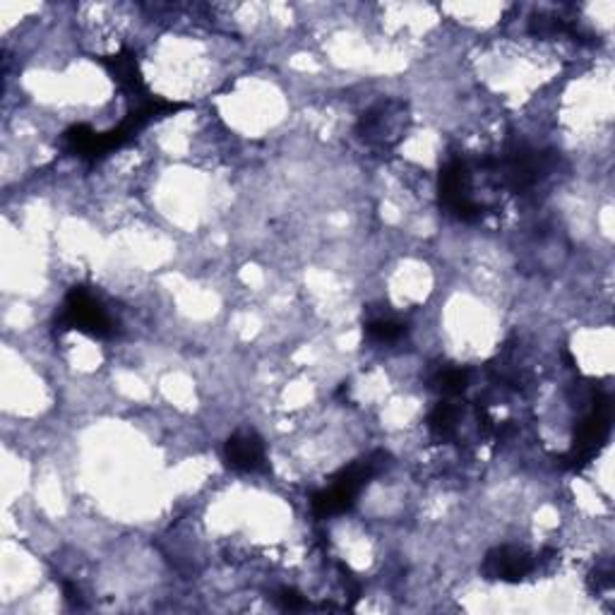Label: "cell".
I'll return each instance as SVG.
<instances>
[{
	"instance_id": "obj_1",
	"label": "cell",
	"mask_w": 615,
	"mask_h": 615,
	"mask_svg": "<svg viewBox=\"0 0 615 615\" xmlns=\"http://www.w3.org/2000/svg\"><path fill=\"white\" fill-rule=\"evenodd\" d=\"M409 113L401 102H380L361 116L358 135L371 147H392L407 130Z\"/></svg>"
},
{
	"instance_id": "obj_2",
	"label": "cell",
	"mask_w": 615,
	"mask_h": 615,
	"mask_svg": "<svg viewBox=\"0 0 615 615\" xmlns=\"http://www.w3.org/2000/svg\"><path fill=\"white\" fill-rule=\"evenodd\" d=\"M60 322L66 328L80 330L92 337H109L113 332V320L109 310L99 304V298L84 288H72L66 308H62Z\"/></svg>"
},
{
	"instance_id": "obj_3",
	"label": "cell",
	"mask_w": 615,
	"mask_h": 615,
	"mask_svg": "<svg viewBox=\"0 0 615 615\" xmlns=\"http://www.w3.org/2000/svg\"><path fill=\"white\" fill-rule=\"evenodd\" d=\"M486 574L500 582H520L536 570V558L522 546H500L486 556Z\"/></svg>"
},
{
	"instance_id": "obj_4",
	"label": "cell",
	"mask_w": 615,
	"mask_h": 615,
	"mask_svg": "<svg viewBox=\"0 0 615 615\" xmlns=\"http://www.w3.org/2000/svg\"><path fill=\"white\" fill-rule=\"evenodd\" d=\"M226 459L238 471L265 469V443L253 431H238L226 443Z\"/></svg>"
},
{
	"instance_id": "obj_5",
	"label": "cell",
	"mask_w": 615,
	"mask_h": 615,
	"mask_svg": "<svg viewBox=\"0 0 615 615\" xmlns=\"http://www.w3.org/2000/svg\"><path fill=\"white\" fill-rule=\"evenodd\" d=\"M405 332H407L405 324L392 318H378L368 324L371 339H375V342H380V344H395L401 337H405Z\"/></svg>"
}]
</instances>
